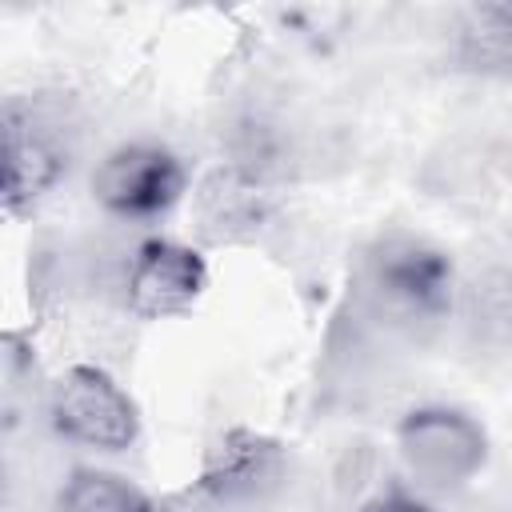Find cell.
Instances as JSON below:
<instances>
[{
  "mask_svg": "<svg viewBox=\"0 0 512 512\" xmlns=\"http://www.w3.org/2000/svg\"><path fill=\"white\" fill-rule=\"evenodd\" d=\"M68 168V152L60 136L36 108L8 104L4 108V204L12 212L32 208L48 196Z\"/></svg>",
  "mask_w": 512,
  "mask_h": 512,
  "instance_id": "obj_6",
  "label": "cell"
},
{
  "mask_svg": "<svg viewBox=\"0 0 512 512\" xmlns=\"http://www.w3.org/2000/svg\"><path fill=\"white\" fill-rule=\"evenodd\" d=\"M396 452L416 484L448 492L468 484L488 464V432L460 408L424 404L400 420Z\"/></svg>",
  "mask_w": 512,
  "mask_h": 512,
  "instance_id": "obj_1",
  "label": "cell"
},
{
  "mask_svg": "<svg viewBox=\"0 0 512 512\" xmlns=\"http://www.w3.org/2000/svg\"><path fill=\"white\" fill-rule=\"evenodd\" d=\"M60 512H156L152 496L120 472L108 468H76L56 500Z\"/></svg>",
  "mask_w": 512,
  "mask_h": 512,
  "instance_id": "obj_10",
  "label": "cell"
},
{
  "mask_svg": "<svg viewBox=\"0 0 512 512\" xmlns=\"http://www.w3.org/2000/svg\"><path fill=\"white\" fill-rule=\"evenodd\" d=\"M208 288V264L180 240H144L124 272V304L140 320L184 316Z\"/></svg>",
  "mask_w": 512,
  "mask_h": 512,
  "instance_id": "obj_5",
  "label": "cell"
},
{
  "mask_svg": "<svg viewBox=\"0 0 512 512\" xmlns=\"http://www.w3.org/2000/svg\"><path fill=\"white\" fill-rule=\"evenodd\" d=\"M268 204H272V184L256 172L236 168V164L216 168L200 184V220L216 236L256 228L268 216Z\"/></svg>",
  "mask_w": 512,
  "mask_h": 512,
  "instance_id": "obj_8",
  "label": "cell"
},
{
  "mask_svg": "<svg viewBox=\"0 0 512 512\" xmlns=\"http://www.w3.org/2000/svg\"><path fill=\"white\" fill-rule=\"evenodd\" d=\"M48 416L68 444L92 452H124L140 436L136 400L96 364H76L52 384Z\"/></svg>",
  "mask_w": 512,
  "mask_h": 512,
  "instance_id": "obj_4",
  "label": "cell"
},
{
  "mask_svg": "<svg viewBox=\"0 0 512 512\" xmlns=\"http://www.w3.org/2000/svg\"><path fill=\"white\" fill-rule=\"evenodd\" d=\"M460 60L476 72L512 76V4H476L464 12Z\"/></svg>",
  "mask_w": 512,
  "mask_h": 512,
  "instance_id": "obj_9",
  "label": "cell"
},
{
  "mask_svg": "<svg viewBox=\"0 0 512 512\" xmlns=\"http://www.w3.org/2000/svg\"><path fill=\"white\" fill-rule=\"evenodd\" d=\"M280 448L256 432H228L208 460L204 484L220 500H252L280 480Z\"/></svg>",
  "mask_w": 512,
  "mask_h": 512,
  "instance_id": "obj_7",
  "label": "cell"
},
{
  "mask_svg": "<svg viewBox=\"0 0 512 512\" xmlns=\"http://www.w3.org/2000/svg\"><path fill=\"white\" fill-rule=\"evenodd\" d=\"M188 192V168L184 160L152 140H132L112 148L92 168V200L120 220L144 224L180 204Z\"/></svg>",
  "mask_w": 512,
  "mask_h": 512,
  "instance_id": "obj_2",
  "label": "cell"
},
{
  "mask_svg": "<svg viewBox=\"0 0 512 512\" xmlns=\"http://www.w3.org/2000/svg\"><path fill=\"white\" fill-rule=\"evenodd\" d=\"M372 300L408 324L436 320L452 304V264L448 256L416 236H384L364 264Z\"/></svg>",
  "mask_w": 512,
  "mask_h": 512,
  "instance_id": "obj_3",
  "label": "cell"
},
{
  "mask_svg": "<svg viewBox=\"0 0 512 512\" xmlns=\"http://www.w3.org/2000/svg\"><path fill=\"white\" fill-rule=\"evenodd\" d=\"M356 512H432L420 496H412V492H400V488H388V492H376V496H368Z\"/></svg>",
  "mask_w": 512,
  "mask_h": 512,
  "instance_id": "obj_11",
  "label": "cell"
}]
</instances>
